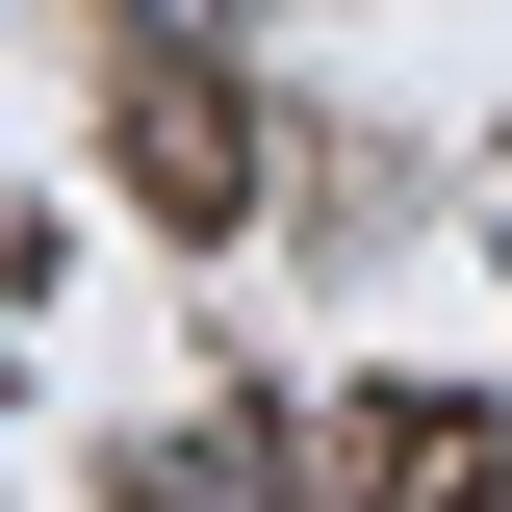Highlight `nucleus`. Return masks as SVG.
<instances>
[{"instance_id": "3", "label": "nucleus", "mask_w": 512, "mask_h": 512, "mask_svg": "<svg viewBox=\"0 0 512 512\" xmlns=\"http://www.w3.org/2000/svg\"><path fill=\"white\" fill-rule=\"evenodd\" d=\"M128 512H282V436H256V410H231V436H154Z\"/></svg>"}, {"instance_id": "2", "label": "nucleus", "mask_w": 512, "mask_h": 512, "mask_svg": "<svg viewBox=\"0 0 512 512\" xmlns=\"http://www.w3.org/2000/svg\"><path fill=\"white\" fill-rule=\"evenodd\" d=\"M128 180L180 205V231H231V205H256V128L205 103V77H154V103H128Z\"/></svg>"}, {"instance_id": "1", "label": "nucleus", "mask_w": 512, "mask_h": 512, "mask_svg": "<svg viewBox=\"0 0 512 512\" xmlns=\"http://www.w3.org/2000/svg\"><path fill=\"white\" fill-rule=\"evenodd\" d=\"M359 487H384V512H487L512 436H487V410H436V384H384V410H359Z\"/></svg>"}]
</instances>
